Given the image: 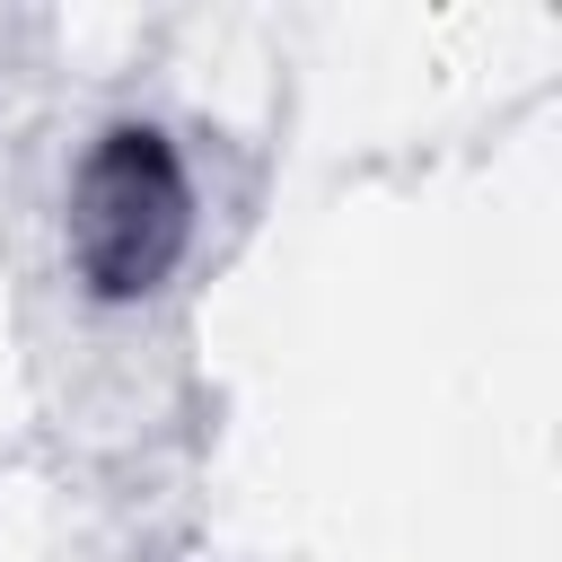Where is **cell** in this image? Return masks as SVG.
<instances>
[{
    "instance_id": "obj_1",
    "label": "cell",
    "mask_w": 562,
    "mask_h": 562,
    "mask_svg": "<svg viewBox=\"0 0 562 562\" xmlns=\"http://www.w3.org/2000/svg\"><path fill=\"white\" fill-rule=\"evenodd\" d=\"M184 167L167 149V132L149 123H114L70 193V263L97 299H140L167 281V263L184 255Z\"/></svg>"
}]
</instances>
